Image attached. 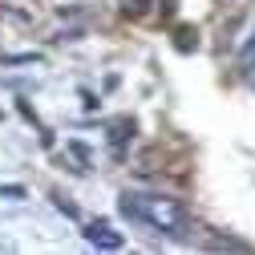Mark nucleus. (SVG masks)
Returning <instances> with one entry per match:
<instances>
[{"mask_svg": "<svg viewBox=\"0 0 255 255\" xmlns=\"http://www.w3.org/2000/svg\"><path fill=\"white\" fill-rule=\"evenodd\" d=\"M118 207H122V215H130L162 235H182V227H186V211L170 195H122Z\"/></svg>", "mask_w": 255, "mask_h": 255, "instance_id": "obj_1", "label": "nucleus"}, {"mask_svg": "<svg viewBox=\"0 0 255 255\" xmlns=\"http://www.w3.org/2000/svg\"><path fill=\"white\" fill-rule=\"evenodd\" d=\"M85 239L93 243V247H102V251H118L126 239L110 227V223H89V227H85Z\"/></svg>", "mask_w": 255, "mask_h": 255, "instance_id": "obj_2", "label": "nucleus"}, {"mask_svg": "<svg viewBox=\"0 0 255 255\" xmlns=\"http://www.w3.org/2000/svg\"><path fill=\"white\" fill-rule=\"evenodd\" d=\"M239 69H243V73H251V69H255V33H251V37H247V45L239 49Z\"/></svg>", "mask_w": 255, "mask_h": 255, "instance_id": "obj_3", "label": "nucleus"}, {"mask_svg": "<svg viewBox=\"0 0 255 255\" xmlns=\"http://www.w3.org/2000/svg\"><path fill=\"white\" fill-rule=\"evenodd\" d=\"M0 195H4V199H24V186H16V182H0Z\"/></svg>", "mask_w": 255, "mask_h": 255, "instance_id": "obj_4", "label": "nucleus"}, {"mask_svg": "<svg viewBox=\"0 0 255 255\" xmlns=\"http://www.w3.org/2000/svg\"><path fill=\"white\" fill-rule=\"evenodd\" d=\"M28 61H37V53H8L4 65H28Z\"/></svg>", "mask_w": 255, "mask_h": 255, "instance_id": "obj_5", "label": "nucleus"}, {"mask_svg": "<svg viewBox=\"0 0 255 255\" xmlns=\"http://www.w3.org/2000/svg\"><path fill=\"white\" fill-rule=\"evenodd\" d=\"M57 211H65V215H69V219H73V215H77V207H73V203H65V199H57Z\"/></svg>", "mask_w": 255, "mask_h": 255, "instance_id": "obj_6", "label": "nucleus"}]
</instances>
